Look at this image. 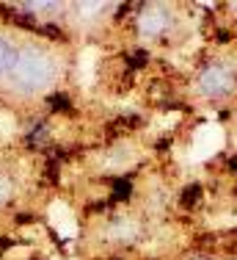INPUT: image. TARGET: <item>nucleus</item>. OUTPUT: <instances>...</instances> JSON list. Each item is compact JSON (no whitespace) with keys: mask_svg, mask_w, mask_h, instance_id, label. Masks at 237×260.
<instances>
[{"mask_svg":"<svg viewBox=\"0 0 237 260\" xmlns=\"http://www.w3.org/2000/svg\"><path fill=\"white\" fill-rule=\"evenodd\" d=\"M55 55L47 47L39 45H28L20 53H14L11 61V89H17L20 94H36V91H45L55 78Z\"/></svg>","mask_w":237,"mask_h":260,"instance_id":"1","label":"nucleus"},{"mask_svg":"<svg viewBox=\"0 0 237 260\" xmlns=\"http://www.w3.org/2000/svg\"><path fill=\"white\" fill-rule=\"evenodd\" d=\"M234 89H237V78L223 64H210L199 75V91L204 97H210V100H223V97L234 94Z\"/></svg>","mask_w":237,"mask_h":260,"instance_id":"2","label":"nucleus"},{"mask_svg":"<svg viewBox=\"0 0 237 260\" xmlns=\"http://www.w3.org/2000/svg\"><path fill=\"white\" fill-rule=\"evenodd\" d=\"M168 25H171V11L166 6H146L138 14V30L143 36H149V39L163 36Z\"/></svg>","mask_w":237,"mask_h":260,"instance_id":"3","label":"nucleus"},{"mask_svg":"<svg viewBox=\"0 0 237 260\" xmlns=\"http://www.w3.org/2000/svg\"><path fill=\"white\" fill-rule=\"evenodd\" d=\"M11 61H14V45L6 36H0V75L11 70Z\"/></svg>","mask_w":237,"mask_h":260,"instance_id":"4","label":"nucleus"},{"mask_svg":"<svg viewBox=\"0 0 237 260\" xmlns=\"http://www.w3.org/2000/svg\"><path fill=\"white\" fill-rule=\"evenodd\" d=\"M11 194H14V183H11V177L0 175V205H6V202L11 200Z\"/></svg>","mask_w":237,"mask_h":260,"instance_id":"5","label":"nucleus"},{"mask_svg":"<svg viewBox=\"0 0 237 260\" xmlns=\"http://www.w3.org/2000/svg\"><path fill=\"white\" fill-rule=\"evenodd\" d=\"M113 230H116V233H113L116 238H127V241H130V238L135 235V233H133V224H130V221H116Z\"/></svg>","mask_w":237,"mask_h":260,"instance_id":"6","label":"nucleus"},{"mask_svg":"<svg viewBox=\"0 0 237 260\" xmlns=\"http://www.w3.org/2000/svg\"><path fill=\"white\" fill-rule=\"evenodd\" d=\"M196 200H199V185H193V188H188V191H185L182 202H185V205H193Z\"/></svg>","mask_w":237,"mask_h":260,"instance_id":"7","label":"nucleus"},{"mask_svg":"<svg viewBox=\"0 0 237 260\" xmlns=\"http://www.w3.org/2000/svg\"><path fill=\"white\" fill-rule=\"evenodd\" d=\"M50 103H53V108H61V111H66V108H69V100H66V94H55Z\"/></svg>","mask_w":237,"mask_h":260,"instance_id":"8","label":"nucleus"},{"mask_svg":"<svg viewBox=\"0 0 237 260\" xmlns=\"http://www.w3.org/2000/svg\"><path fill=\"white\" fill-rule=\"evenodd\" d=\"M127 194H130V183L118 180V183H116V197H127Z\"/></svg>","mask_w":237,"mask_h":260,"instance_id":"9","label":"nucleus"},{"mask_svg":"<svg viewBox=\"0 0 237 260\" xmlns=\"http://www.w3.org/2000/svg\"><path fill=\"white\" fill-rule=\"evenodd\" d=\"M229 164H232V169L237 172V158H232V160H229Z\"/></svg>","mask_w":237,"mask_h":260,"instance_id":"10","label":"nucleus"},{"mask_svg":"<svg viewBox=\"0 0 237 260\" xmlns=\"http://www.w3.org/2000/svg\"><path fill=\"white\" fill-rule=\"evenodd\" d=\"M196 260H202V257H196Z\"/></svg>","mask_w":237,"mask_h":260,"instance_id":"11","label":"nucleus"}]
</instances>
